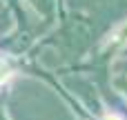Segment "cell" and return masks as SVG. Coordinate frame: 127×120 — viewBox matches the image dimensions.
I'll return each instance as SVG.
<instances>
[{
	"label": "cell",
	"instance_id": "1",
	"mask_svg": "<svg viewBox=\"0 0 127 120\" xmlns=\"http://www.w3.org/2000/svg\"><path fill=\"white\" fill-rule=\"evenodd\" d=\"M105 120H118V118H116V116H107Z\"/></svg>",
	"mask_w": 127,
	"mask_h": 120
}]
</instances>
